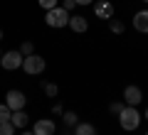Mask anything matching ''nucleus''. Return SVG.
Masks as SVG:
<instances>
[{
	"instance_id": "dca6fc26",
	"label": "nucleus",
	"mask_w": 148,
	"mask_h": 135,
	"mask_svg": "<svg viewBox=\"0 0 148 135\" xmlns=\"http://www.w3.org/2000/svg\"><path fill=\"white\" fill-rule=\"evenodd\" d=\"M10 115H12V111L8 108L5 103H0V123H5V120H10Z\"/></svg>"
},
{
	"instance_id": "c85d7f7f",
	"label": "nucleus",
	"mask_w": 148,
	"mask_h": 135,
	"mask_svg": "<svg viewBox=\"0 0 148 135\" xmlns=\"http://www.w3.org/2000/svg\"><path fill=\"white\" fill-rule=\"evenodd\" d=\"M146 135H148V133H146Z\"/></svg>"
},
{
	"instance_id": "aec40b11",
	"label": "nucleus",
	"mask_w": 148,
	"mask_h": 135,
	"mask_svg": "<svg viewBox=\"0 0 148 135\" xmlns=\"http://www.w3.org/2000/svg\"><path fill=\"white\" fill-rule=\"evenodd\" d=\"M37 3H40L45 10H52V7H57V0H37Z\"/></svg>"
},
{
	"instance_id": "cd10ccee",
	"label": "nucleus",
	"mask_w": 148,
	"mask_h": 135,
	"mask_svg": "<svg viewBox=\"0 0 148 135\" xmlns=\"http://www.w3.org/2000/svg\"><path fill=\"white\" fill-rule=\"evenodd\" d=\"M143 3H148V0H143Z\"/></svg>"
},
{
	"instance_id": "20e7f679",
	"label": "nucleus",
	"mask_w": 148,
	"mask_h": 135,
	"mask_svg": "<svg viewBox=\"0 0 148 135\" xmlns=\"http://www.w3.org/2000/svg\"><path fill=\"white\" fill-rule=\"evenodd\" d=\"M22 69H25L30 76H37V74L45 71V59L40 57V54H30V57H25V62H22Z\"/></svg>"
},
{
	"instance_id": "9d476101",
	"label": "nucleus",
	"mask_w": 148,
	"mask_h": 135,
	"mask_svg": "<svg viewBox=\"0 0 148 135\" xmlns=\"http://www.w3.org/2000/svg\"><path fill=\"white\" fill-rule=\"evenodd\" d=\"M69 27H72L74 32H86L89 30V22H86V17L74 15V17H69Z\"/></svg>"
},
{
	"instance_id": "4468645a",
	"label": "nucleus",
	"mask_w": 148,
	"mask_h": 135,
	"mask_svg": "<svg viewBox=\"0 0 148 135\" xmlns=\"http://www.w3.org/2000/svg\"><path fill=\"white\" fill-rule=\"evenodd\" d=\"M109 27H111V32H116V35H121V32L126 30V25H123L121 20H114V17H111V22H109Z\"/></svg>"
},
{
	"instance_id": "f03ea898",
	"label": "nucleus",
	"mask_w": 148,
	"mask_h": 135,
	"mask_svg": "<svg viewBox=\"0 0 148 135\" xmlns=\"http://www.w3.org/2000/svg\"><path fill=\"white\" fill-rule=\"evenodd\" d=\"M45 22H47L49 27H54V30L67 27L69 25V12L64 10V7H52V10H47V15H45Z\"/></svg>"
},
{
	"instance_id": "2eb2a0df",
	"label": "nucleus",
	"mask_w": 148,
	"mask_h": 135,
	"mask_svg": "<svg viewBox=\"0 0 148 135\" xmlns=\"http://www.w3.org/2000/svg\"><path fill=\"white\" fill-rule=\"evenodd\" d=\"M15 133V125L10 123V120H5V123H0V135H12Z\"/></svg>"
},
{
	"instance_id": "ddd939ff",
	"label": "nucleus",
	"mask_w": 148,
	"mask_h": 135,
	"mask_svg": "<svg viewBox=\"0 0 148 135\" xmlns=\"http://www.w3.org/2000/svg\"><path fill=\"white\" fill-rule=\"evenodd\" d=\"M20 54H22V57L35 54V44H32V42H22V44H20Z\"/></svg>"
},
{
	"instance_id": "7ed1b4c3",
	"label": "nucleus",
	"mask_w": 148,
	"mask_h": 135,
	"mask_svg": "<svg viewBox=\"0 0 148 135\" xmlns=\"http://www.w3.org/2000/svg\"><path fill=\"white\" fill-rule=\"evenodd\" d=\"M22 62H25V57H22L20 52H5L3 57H0V66L5 69V71H15V69H20L22 66Z\"/></svg>"
},
{
	"instance_id": "412c9836",
	"label": "nucleus",
	"mask_w": 148,
	"mask_h": 135,
	"mask_svg": "<svg viewBox=\"0 0 148 135\" xmlns=\"http://www.w3.org/2000/svg\"><path fill=\"white\" fill-rule=\"evenodd\" d=\"M52 113H54V115H62V113H64L62 103H54V106H52Z\"/></svg>"
},
{
	"instance_id": "6e6552de",
	"label": "nucleus",
	"mask_w": 148,
	"mask_h": 135,
	"mask_svg": "<svg viewBox=\"0 0 148 135\" xmlns=\"http://www.w3.org/2000/svg\"><path fill=\"white\" fill-rule=\"evenodd\" d=\"M133 27L138 32H143V35H148V10H141L133 15Z\"/></svg>"
},
{
	"instance_id": "423d86ee",
	"label": "nucleus",
	"mask_w": 148,
	"mask_h": 135,
	"mask_svg": "<svg viewBox=\"0 0 148 135\" xmlns=\"http://www.w3.org/2000/svg\"><path fill=\"white\" fill-rule=\"evenodd\" d=\"M143 101V91L138 86H126L123 88V103L126 106H138Z\"/></svg>"
},
{
	"instance_id": "6ab92c4d",
	"label": "nucleus",
	"mask_w": 148,
	"mask_h": 135,
	"mask_svg": "<svg viewBox=\"0 0 148 135\" xmlns=\"http://www.w3.org/2000/svg\"><path fill=\"white\" fill-rule=\"evenodd\" d=\"M123 108H126V103H119V101H114V103H111V106H109V111H111V113H116V115H119V113H121V111H123Z\"/></svg>"
},
{
	"instance_id": "bb28decb",
	"label": "nucleus",
	"mask_w": 148,
	"mask_h": 135,
	"mask_svg": "<svg viewBox=\"0 0 148 135\" xmlns=\"http://www.w3.org/2000/svg\"><path fill=\"white\" fill-rule=\"evenodd\" d=\"M0 57H3V52H0Z\"/></svg>"
},
{
	"instance_id": "a878e982",
	"label": "nucleus",
	"mask_w": 148,
	"mask_h": 135,
	"mask_svg": "<svg viewBox=\"0 0 148 135\" xmlns=\"http://www.w3.org/2000/svg\"><path fill=\"white\" fill-rule=\"evenodd\" d=\"M146 120H148V111H146Z\"/></svg>"
},
{
	"instance_id": "0eeeda50",
	"label": "nucleus",
	"mask_w": 148,
	"mask_h": 135,
	"mask_svg": "<svg viewBox=\"0 0 148 135\" xmlns=\"http://www.w3.org/2000/svg\"><path fill=\"white\" fill-rule=\"evenodd\" d=\"M32 133L35 135H54V123L47 120V118H42V120L35 123V130H32Z\"/></svg>"
},
{
	"instance_id": "f8f14e48",
	"label": "nucleus",
	"mask_w": 148,
	"mask_h": 135,
	"mask_svg": "<svg viewBox=\"0 0 148 135\" xmlns=\"http://www.w3.org/2000/svg\"><path fill=\"white\" fill-rule=\"evenodd\" d=\"M74 135H96V130H94V125H89V123H77V133Z\"/></svg>"
},
{
	"instance_id": "a211bd4d",
	"label": "nucleus",
	"mask_w": 148,
	"mask_h": 135,
	"mask_svg": "<svg viewBox=\"0 0 148 135\" xmlns=\"http://www.w3.org/2000/svg\"><path fill=\"white\" fill-rule=\"evenodd\" d=\"M64 125H77V113H62Z\"/></svg>"
},
{
	"instance_id": "39448f33",
	"label": "nucleus",
	"mask_w": 148,
	"mask_h": 135,
	"mask_svg": "<svg viewBox=\"0 0 148 135\" xmlns=\"http://www.w3.org/2000/svg\"><path fill=\"white\" fill-rule=\"evenodd\" d=\"M25 103H27V98H25L22 91H8L5 106H8L10 111H22V108H25Z\"/></svg>"
},
{
	"instance_id": "5701e85b",
	"label": "nucleus",
	"mask_w": 148,
	"mask_h": 135,
	"mask_svg": "<svg viewBox=\"0 0 148 135\" xmlns=\"http://www.w3.org/2000/svg\"><path fill=\"white\" fill-rule=\"evenodd\" d=\"M74 3H77V5H89L91 0H74Z\"/></svg>"
},
{
	"instance_id": "1a4fd4ad",
	"label": "nucleus",
	"mask_w": 148,
	"mask_h": 135,
	"mask_svg": "<svg viewBox=\"0 0 148 135\" xmlns=\"http://www.w3.org/2000/svg\"><path fill=\"white\" fill-rule=\"evenodd\" d=\"M96 17H101V20H111L114 17V7H111V0H101L99 5H96Z\"/></svg>"
},
{
	"instance_id": "f257e3e1",
	"label": "nucleus",
	"mask_w": 148,
	"mask_h": 135,
	"mask_svg": "<svg viewBox=\"0 0 148 135\" xmlns=\"http://www.w3.org/2000/svg\"><path fill=\"white\" fill-rule=\"evenodd\" d=\"M119 120H121L123 130H136L141 125V113L136 111V106H126V108L119 113Z\"/></svg>"
},
{
	"instance_id": "b1692460",
	"label": "nucleus",
	"mask_w": 148,
	"mask_h": 135,
	"mask_svg": "<svg viewBox=\"0 0 148 135\" xmlns=\"http://www.w3.org/2000/svg\"><path fill=\"white\" fill-rule=\"evenodd\" d=\"M22 135H35V133H22Z\"/></svg>"
},
{
	"instance_id": "393cba45",
	"label": "nucleus",
	"mask_w": 148,
	"mask_h": 135,
	"mask_svg": "<svg viewBox=\"0 0 148 135\" xmlns=\"http://www.w3.org/2000/svg\"><path fill=\"white\" fill-rule=\"evenodd\" d=\"M0 39H3V30H0Z\"/></svg>"
},
{
	"instance_id": "f3484780",
	"label": "nucleus",
	"mask_w": 148,
	"mask_h": 135,
	"mask_svg": "<svg viewBox=\"0 0 148 135\" xmlns=\"http://www.w3.org/2000/svg\"><path fill=\"white\" fill-rule=\"evenodd\" d=\"M45 94H47L49 98H54V96L59 94V86L57 83H45Z\"/></svg>"
},
{
	"instance_id": "4be33fe9",
	"label": "nucleus",
	"mask_w": 148,
	"mask_h": 135,
	"mask_svg": "<svg viewBox=\"0 0 148 135\" xmlns=\"http://www.w3.org/2000/svg\"><path fill=\"white\" fill-rule=\"evenodd\" d=\"M74 5H77V3H74V0H64V10H67V12H69V10H72V7H74Z\"/></svg>"
},
{
	"instance_id": "9b49d317",
	"label": "nucleus",
	"mask_w": 148,
	"mask_h": 135,
	"mask_svg": "<svg viewBox=\"0 0 148 135\" xmlns=\"http://www.w3.org/2000/svg\"><path fill=\"white\" fill-rule=\"evenodd\" d=\"M10 123L15 125V128H25V125L30 123V115H27L25 111H12V115H10Z\"/></svg>"
}]
</instances>
